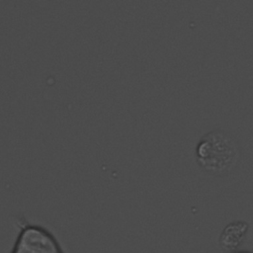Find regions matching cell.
Listing matches in <instances>:
<instances>
[{
    "label": "cell",
    "mask_w": 253,
    "mask_h": 253,
    "mask_svg": "<svg viewBox=\"0 0 253 253\" xmlns=\"http://www.w3.org/2000/svg\"><path fill=\"white\" fill-rule=\"evenodd\" d=\"M197 160L201 167L211 174L228 172L239 157V146L226 130L216 128L204 134L197 144Z\"/></svg>",
    "instance_id": "cell-1"
},
{
    "label": "cell",
    "mask_w": 253,
    "mask_h": 253,
    "mask_svg": "<svg viewBox=\"0 0 253 253\" xmlns=\"http://www.w3.org/2000/svg\"><path fill=\"white\" fill-rule=\"evenodd\" d=\"M10 253H64L61 246H46L41 244L15 241Z\"/></svg>",
    "instance_id": "cell-2"
},
{
    "label": "cell",
    "mask_w": 253,
    "mask_h": 253,
    "mask_svg": "<svg viewBox=\"0 0 253 253\" xmlns=\"http://www.w3.org/2000/svg\"><path fill=\"white\" fill-rule=\"evenodd\" d=\"M230 253H253L251 251H234V252H230Z\"/></svg>",
    "instance_id": "cell-3"
}]
</instances>
